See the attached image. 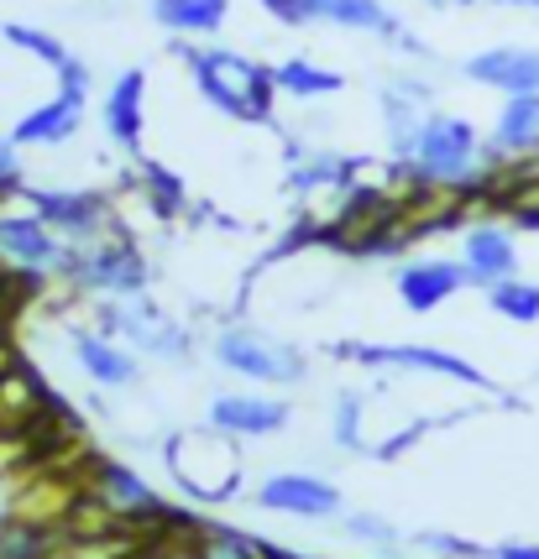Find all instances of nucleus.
I'll return each instance as SVG.
<instances>
[{
	"mask_svg": "<svg viewBox=\"0 0 539 559\" xmlns=\"http://www.w3.org/2000/svg\"><path fill=\"white\" fill-rule=\"evenodd\" d=\"M0 465H11V455H5V439H0Z\"/></svg>",
	"mask_w": 539,
	"mask_h": 559,
	"instance_id": "nucleus-39",
	"label": "nucleus"
},
{
	"mask_svg": "<svg viewBox=\"0 0 539 559\" xmlns=\"http://www.w3.org/2000/svg\"><path fill=\"white\" fill-rule=\"evenodd\" d=\"M0 267L48 288V283H69L74 272V246L52 230L48 219L26 204H0Z\"/></svg>",
	"mask_w": 539,
	"mask_h": 559,
	"instance_id": "nucleus-7",
	"label": "nucleus"
},
{
	"mask_svg": "<svg viewBox=\"0 0 539 559\" xmlns=\"http://www.w3.org/2000/svg\"><path fill=\"white\" fill-rule=\"evenodd\" d=\"M466 288H471V277H466L461 257H409L392 267V293L409 314H435Z\"/></svg>",
	"mask_w": 539,
	"mask_h": 559,
	"instance_id": "nucleus-16",
	"label": "nucleus"
},
{
	"mask_svg": "<svg viewBox=\"0 0 539 559\" xmlns=\"http://www.w3.org/2000/svg\"><path fill=\"white\" fill-rule=\"evenodd\" d=\"M488 5H514V11H539V0H488Z\"/></svg>",
	"mask_w": 539,
	"mask_h": 559,
	"instance_id": "nucleus-38",
	"label": "nucleus"
},
{
	"mask_svg": "<svg viewBox=\"0 0 539 559\" xmlns=\"http://www.w3.org/2000/svg\"><path fill=\"white\" fill-rule=\"evenodd\" d=\"M22 204H26V210H37V215L48 219V225L69 246H84V241H95V236H105V230H116V225H121V219H116V199L105 194V189H74V183H26Z\"/></svg>",
	"mask_w": 539,
	"mask_h": 559,
	"instance_id": "nucleus-10",
	"label": "nucleus"
},
{
	"mask_svg": "<svg viewBox=\"0 0 539 559\" xmlns=\"http://www.w3.org/2000/svg\"><path fill=\"white\" fill-rule=\"evenodd\" d=\"M69 350H74V366L84 371V382L99 392H131L142 388V356L121 345L116 335H105V330H69Z\"/></svg>",
	"mask_w": 539,
	"mask_h": 559,
	"instance_id": "nucleus-17",
	"label": "nucleus"
},
{
	"mask_svg": "<svg viewBox=\"0 0 539 559\" xmlns=\"http://www.w3.org/2000/svg\"><path fill=\"white\" fill-rule=\"evenodd\" d=\"M163 465H168L178 497H189L199 508H221V502L242 497V481H246L242 444L231 435H221V429H210V424L168 435Z\"/></svg>",
	"mask_w": 539,
	"mask_h": 559,
	"instance_id": "nucleus-3",
	"label": "nucleus"
},
{
	"mask_svg": "<svg viewBox=\"0 0 539 559\" xmlns=\"http://www.w3.org/2000/svg\"><path fill=\"white\" fill-rule=\"evenodd\" d=\"M414 544H419V549H430L435 559H492V549H482V544H466V538H456V534H419Z\"/></svg>",
	"mask_w": 539,
	"mask_h": 559,
	"instance_id": "nucleus-35",
	"label": "nucleus"
},
{
	"mask_svg": "<svg viewBox=\"0 0 539 559\" xmlns=\"http://www.w3.org/2000/svg\"><path fill=\"white\" fill-rule=\"evenodd\" d=\"M210 361L231 371L246 388H268V392H289L309 377L304 350L289 345L283 335H272L262 324H225L221 335L210 341Z\"/></svg>",
	"mask_w": 539,
	"mask_h": 559,
	"instance_id": "nucleus-5",
	"label": "nucleus"
},
{
	"mask_svg": "<svg viewBox=\"0 0 539 559\" xmlns=\"http://www.w3.org/2000/svg\"><path fill=\"white\" fill-rule=\"evenodd\" d=\"M173 58L189 69L199 99L242 126H268L272 105H278V84H272V63L251 58L225 43H173Z\"/></svg>",
	"mask_w": 539,
	"mask_h": 559,
	"instance_id": "nucleus-2",
	"label": "nucleus"
},
{
	"mask_svg": "<svg viewBox=\"0 0 539 559\" xmlns=\"http://www.w3.org/2000/svg\"><path fill=\"white\" fill-rule=\"evenodd\" d=\"M272 84H278V95L283 99H298V105H319V99L341 95L345 90V73L341 69H325L315 58H283V63H272Z\"/></svg>",
	"mask_w": 539,
	"mask_h": 559,
	"instance_id": "nucleus-25",
	"label": "nucleus"
},
{
	"mask_svg": "<svg viewBox=\"0 0 539 559\" xmlns=\"http://www.w3.org/2000/svg\"><path fill=\"white\" fill-rule=\"evenodd\" d=\"M488 309L497 319H508V324H539V283L535 277H503V283H492L488 288Z\"/></svg>",
	"mask_w": 539,
	"mask_h": 559,
	"instance_id": "nucleus-30",
	"label": "nucleus"
},
{
	"mask_svg": "<svg viewBox=\"0 0 539 559\" xmlns=\"http://www.w3.org/2000/svg\"><path fill=\"white\" fill-rule=\"evenodd\" d=\"M0 37H5L16 52L37 58L48 73H63L79 58V52H69V43H63V37H52L48 26H32V22H5V26H0Z\"/></svg>",
	"mask_w": 539,
	"mask_h": 559,
	"instance_id": "nucleus-28",
	"label": "nucleus"
},
{
	"mask_svg": "<svg viewBox=\"0 0 539 559\" xmlns=\"http://www.w3.org/2000/svg\"><path fill=\"white\" fill-rule=\"evenodd\" d=\"M148 16L173 43H215L231 22V0H148Z\"/></svg>",
	"mask_w": 539,
	"mask_h": 559,
	"instance_id": "nucleus-23",
	"label": "nucleus"
},
{
	"mask_svg": "<svg viewBox=\"0 0 539 559\" xmlns=\"http://www.w3.org/2000/svg\"><path fill=\"white\" fill-rule=\"evenodd\" d=\"M126 559H195V555H189V538H184V528H178V534H173V528H157L152 538H137Z\"/></svg>",
	"mask_w": 539,
	"mask_h": 559,
	"instance_id": "nucleus-34",
	"label": "nucleus"
},
{
	"mask_svg": "<svg viewBox=\"0 0 539 559\" xmlns=\"http://www.w3.org/2000/svg\"><path fill=\"white\" fill-rule=\"evenodd\" d=\"M283 189L294 199H315V194H345L356 189V163L336 152V146H304L289 142V168H283Z\"/></svg>",
	"mask_w": 539,
	"mask_h": 559,
	"instance_id": "nucleus-21",
	"label": "nucleus"
},
{
	"mask_svg": "<svg viewBox=\"0 0 539 559\" xmlns=\"http://www.w3.org/2000/svg\"><path fill=\"white\" fill-rule=\"evenodd\" d=\"M74 534V512L69 508H43L26 502L22 512H11L0 523V559H52Z\"/></svg>",
	"mask_w": 539,
	"mask_h": 559,
	"instance_id": "nucleus-18",
	"label": "nucleus"
},
{
	"mask_svg": "<svg viewBox=\"0 0 539 559\" xmlns=\"http://www.w3.org/2000/svg\"><path fill=\"white\" fill-rule=\"evenodd\" d=\"M518 225L514 219H471L461 225V267L471 288L488 293L503 277H518Z\"/></svg>",
	"mask_w": 539,
	"mask_h": 559,
	"instance_id": "nucleus-15",
	"label": "nucleus"
},
{
	"mask_svg": "<svg viewBox=\"0 0 539 559\" xmlns=\"http://www.w3.org/2000/svg\"><path fill=\"white\" fill-rule=\"evenodd\" d=\"M330 435H336V444H341L345 455H372L367 444V397L362 392H336L330 397Z\"/></svg>",
	"mask_w": 539,
	"mask_h": 559,
	"instance_id": "nucleus-29",
	"label": "nucleus"
},
{
	"mask_svg": "<svg viewBox=\"0 0 539 559\" xmlns=\"http://www.w3.org/2000/svg\"><path fill=\"white\" fill-rule=\"evenodd\" d=\"M262 5V16L272 26H283V32H309L319 26V0H257Z\"/></svg>",
	"mask_w": 539,
	"mask_h": 559,
	"instance_id": "nucleus-32",
	"label": "nucleus"
},
{
	"mask_svg": "<svg viewBox=\"0 0 539 559\" xmlns=\"http://www.w3.org/2000/svg\"><path fill=\"white\" fill-rule=\"evenodd\" d=\"M184 538H189V555L195 559H278L262 538L242 534V528H221V523L184 528Z\"/></svg>",
	"mask_w": 539,
	"mask_h": 559,
	"instance_id": "nucleus-27",
	"label": "nucleus"
},
{
	"mask_svg": "<svg viewBox=\"0 0 539 559\" xmlns=\"http://www.w3.org/2000/svg\"><path fill=\"white\" fill-rule=\"evenodd\" d=\"M84 110H90V95H74V90H52L43 105H32L16 116L11 126V142L22 152H48V146H69L84 131Z\"/></svg>",
	"mask_w": 539,
	"mask_h": 559,
	"instance_id": "nucleus-19",
	"label": "nucleus"
},
{
	"mask_svg": "<svg viewBox=\"0 0 539 559\" xmlns=\"http://www.w3.org/2000/svg\"><path fill=\"white\" fill-rule=\"evenodd\" d=\"M90 324L131 345L142 361H168V366H195L199 341L184 319H173L152 293H131V298H95Z\"/></svg>",
	"mask_w": 539,
	"mask_h": 559,
	"instance_id": "nucleus-4",
	"label": "nucleus"
},
{
	"mask_svg": "<svg viewBox=\"0 0 539 559\" xmlns=\"http://www.w3.org/2000/svg\"><path fill=\"white\" fill-rule=\"evenodd\" d=\"M84 502L110 523V528H173L178 512L148 487L142 471H131L121 461H95L90 465V487H84Z\"/></svg>",
	"mask_w": 539,
	"mask_h": 559,
	"instance_id": "nucleus-8",
	"label": "nucleus"
},
{
	"mask_svg": "<svg viewBox=\"0 0 539 559\" xmlns=\"http://www.w3.org/2000/svg\"><path fill=\"white\" fill-rule=\"evenodd\" d=\"M392 173L409 178V189L424 199H477L497 189V157H492L488 136L477 126L456 116V110H430L424 126H419L409 157Z\"/></svg>",
	"mask_w": 539,
	"mask_h": 559,
	"instance_id": "nucleus-1",
	"label": "nucleus"
},
{
	"mask_svg": "<svg viewBox=\"0 0 539 559\" xmlns=\"http://www.w3.org/2000/svg\"><path fill=\"white\" fill-rule=\"evenodd\" d=\"M341 523H345V538H351V544H367V549H383V555H392V549L403 544L398 523H388L383 512H341Z\"/></svg>",
	"mask_w": 539,
	"mask_h": 559,
	"instance_id": "nucleus-31",
	"label": "nucleus"
},
{
	"mask_svg": "<svg viewBox=\"0 0 539 559\" xmlns=\"http://www.w3.org/2000/svg\"><path fill=\"white\" fill-rule=\"evenodd\" d=\"M69 288L84 298H131V293H152V262L142 241L131 230H105L95 241L74 246V272Z\"/></svg>",
	"mask_w": 539,
	"mask_h": 559,
	"instance_id": "nucleus-6",
	"label": "nucleus"
},
{
	"mask_svg": "<svg viewBox=\"0 0 539 559\" xmlns=\"http://www.w3.org/2000/svg\"><path fill=\"white\" fill-rule=\"evenodd\" d=\"M336 356H351L367 371H409V377H441L456 388H477V392H497L482 366H471L466 356L445 350V345H419V341H351L336 345Z\"/></svg>",
	"mask_w": 539,
	"mask_h": 559,
	"instance_id": "nucleus-9",
	"label": "nucleus"
},
{
	"mask_svg": "<svg viewBox=\"0 0 539 559\" xmlns=\"http://www.w3.org/2000/svg\"><path fill=\"white\" fill-rule=\"evenodd\" d=\"M99 131L131 163L148 157L142 152V142H148V69H121L105 84V95H99Z\"/></svg>",
	"mask_w": 539,
	"mask_h": 559,
	"instance_id": "nucleus-14",
	"label": "nucleus"
},
{
	"mask_svg": "<svg viewBox=\"0 0 539 559\" xmlns=\"http://www.w3.org/2000/svg\"><path fill=\"white\" fill-rule=\"evenodd\" d=\"M435 110V84L424 79V73H392L388 84H377V121H383V152H388V163L398 168L403 157H409V146H414L419 126L424 116Z\"/></svg>",
	"mask_w": 539,
	"mask_h": 559,
	"instance_id": "nucleus-13",
	"label": "nucleus"
},
{
	"mask_svg": "<svg viewBox=\"0 0 539 559\" xmlns=\"http://www.w3.org/2000/svg\"><path fill=\"white\" fill-rule=\"evenodd\" d=\"M488 146L497 168H514L539 157V95H508L488 126Z\"/></svg>",
	"mask_w": 539,
	"mask_h": 559,
	"instance_id": "nucleus-22",
	"label": "nucleus"
},
{
	"mask_svg": "<svg viewBox=\"0 0 539 559\" xmlns=\"http://www.w3.org/2000/svg\"><path fill=\"white\" fill-rule=\"evenodd\" d=\"M461 79L477 84V90H492V95H539V48H524V43H497V48L471 52L461 63Z\"/></svg>",
	"mask_w": 539,
	"mask_h": 559,
	"instance_id": "nucleus-20",
	"label": "nucleus"
},
{
	"mask_svg": "<svg viewBox=\"0 0 539 559\" xmlns=\"http://www.w3.org/2000/svg\"><path fill=\"white\" fill-rule=\"evenodd\" d=\"M137 194L148 199V210L157 219H184L189 215V183H184L168 163L142 157V163H137Z\"/></svg>",
	"mask_w": 539,
	"mask_h": 559,
	"instance_id": "nucleus-26",
	"label": "nucleus"
},
{
	"mask_svg": "<svg viewBox=\"0 0 539 559\" xmlns=\"http://www.w3.org/2000/svg\"><path fill=\"white\" fill-rule=\"evenodd\" d=\"M251 502L272 518H298V523H330L345 512L341 487L315 471H272L251 487Z\"/></svg>",
	"mask_w": 539,
	"mask_h": 559,
	"instance_id": "nucleus-12",
	"label": "nucleus"
},
{
	"mask_svg": "<svg viewBox=\"0 0 539 559\" xmlns=\"http://www.w3.org/2000/svg\"><path fill=\"white\" fill-rule=\"evenodd\" d=\"M26 189V168H22V146L11 142V131H0V204L22 199Z\"/></svg>",
	"mask_w": 539,
	"mask_h": 559,
	"instance_id": "nucleus-33",
	"label": "nucleus"
},
{
	"mask_svg": "<svg viewBox=\"0 0 539 559\" xmlns=\"http://www.w3.org/2000/svg\"><path fill=\"white\" fill-rule=\"evenodd\" d=\"M492 559H539V544H497Z\"/></svg>",
	"mask_w": 539,
	"mask_h": 559,
	"instance_id": "nucleus-36",
	"label": "nucleus"
},
{
	"mask_svg": "<svg viewBox=\"0 0 539 559\" xmlns=\"http://www.w3.org/2000/svg\"><path fill=\"white\" fill-rule=\"evenodd\" d=\"M204 424L231 435L236 444H257V439H278L294 424V403H289L283 392H268V388L215 392L210 408H204Z\"/></svg>",
	"mask_w": 539,
	"mask_h": 559,
	"instance_id": "nucleus-11",
	"label": "nucleus"
},
{
	"mask_svg": "<svg viewBox=\"0 0 539 559\" xmlns=\"http://www.w3.org/2000/svg\"><path fill=\"white\" fill-rule=\"evenodd\" d=\"M424 5H435V11H466V5H477V0H424Z\"/></svg>",
	"mask_w": 539,
	"mask_h": 559,
	"instance_id": "nucleus-37",
	"label": "nucleus"
},
{
	"mask_svg": "<svg viewBox=\"0 0 539 559\" xmlns=\"http://www.w3.org/2000/svg\"><path fill=\"white\" fill-rule=\"evenodd\" d=\"M319 26H341V32H362V37H383L398 43L409 26L392 11L388 0H319Z\"/></svg>",
	"mask_w": 539,
	"mask_h": 559,
	"instance_id": "nucleus-24",
	"label": "nucleus"
}]
</instances>
